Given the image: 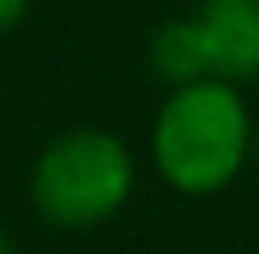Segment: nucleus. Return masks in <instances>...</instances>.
I'll use <instances>...</instances> for the list:
<instances>
[{
    "label": "nucleus",
    "instance_id": "obj_3",
    "mask_svg": "<svg viewBox=\"0 0 259 254\" xmlns=\"http://www.w3.org/2000/svg\"><path fill=\"white\" fill-rule=\"evenodd\" d=\"M191 18L209 55V77L259 82V0H200Z\"/></svg>",
    "mask_w": 259,
    "mask_h": 254
},
{
    "label": "nucleus",
    "instance_id": "obj_4",
    "mask_svg": "<svg viewBox=\"0 0 259 254\" xmlns=\"http://www.w3.org/2000/svg\"><path fill=\"white\" fill-rule=\"evenodd\" d=\"M150 68L168 86H187V82L209 77V55H205V41H200V27H196L191 14L164 23L150 36Z\"/></svg>",
    "mask_w": 259,
    "mask_h": 254
},
{
    "label": "nucleus",
    "instance_id": "obj_5",
    "mask_svg": "<svg viewBox=\"0 0 259 254\" xmlns=\"http://www.w3.org/2000/svg\"><path fill=\"white\" fill-rule=\"evenodd\" d=\"M27 9H32V0H0V32L18 27L27 18Z\"/></svg>",
    "mask_w": 259,
    "mask_h": 254
},
{
    "label": "nucleus",
    "instance_id": "obj_6",
    "mask_svg": "<svg viewBox=\"0 0 259 254\" xmlns=\"http://www.w3.org/2000/svg\"><path fill=\"white\" fill-rule=\"evenodd\" d=\"M0 254H9V241H5V232H0Z\"/></svg>",
    "mask_w": 259,
    "mask_h": 254
},
{
    "label": "nucleus",
    "instance_id": "obj_1",
    "mask_svg": "<svg viewBox=\"0 0 259 254\" xmlns=\"http://www.w3.org/2000/svg\"><path fill=\"white\" fill-rule=\"evenodd\" d=\"M255 118L241 95V82L200 77L173 86L150 127V155L159 177L182 195L228 191L250 159Z\"/></svg>",
    "mask_w": 259,
    "mask_h": 254
},
{
    "label": "nucleus",
    "instance_id": "obj_7",
    "mask_svg": "<svg viewBox=\"0 0 259 254\" xmlns=\"http://www.w3.org/2000/svg\"><path fill=\"white\" fill-rule=\"evenodd\" d=\"M9 254H18V250H9Z\"/></svg>",
    "mask_w": 259,
    "mask_h": 254
},
{
    "label": "nucleus",
    "instance_id": "obj_2",
    "mask_svg": "<svg viewBox=\"0 0 259 254\" xmlns=\"http://www.w3.org/2000/svg\"><path fill=\"white\" fill-rule=\"evenodd\" d=\"M32 205L59 232L109 223L137 191V159L123 136L105 127H73L55 136L32 164Z\"/></svg>",
    "mask_w": 259,
    "mask_h": 254
}]
</instances>
